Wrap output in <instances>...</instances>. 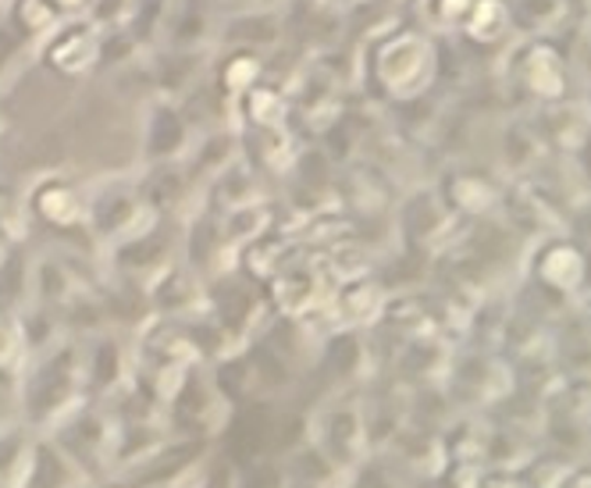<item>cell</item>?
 <instances>
[{
    "label": "cell",
    "instance_id": "2e32d148",
    "mask_svg": "<svg viewBox=\"0 0 591 488\" xmlns=\"http://www.w3.org/2000/svg\"><path fill=\"white\" fill-rule=\"evenodd\" d=\"M33 47L22 40V36H14L11 33V25L0 19V89H8L19 75L33 65Z\"/></svg>",
    "mask_w": 591,
    "mask_h": 488
},
{
    "label": "cell",
    "instance_id": "5b68a950",
    "mask_svg": "<svg viewBox=\"0 0 591 488\" xmlns=\"http://www.w3.org/2000/svg\"><path fill=\"white\" fill-rule=\"evenodd\" d=\"M210 51H182V47H150L146 51V72L150 86H154V97L182 100L193 86H200L207 79Z\"/></svg>",
    "mask_w": 591,
    "mask_h": 488
},
{
    "label": "cell",
    "instance_id": "3957f363",
    "mask_svg": "<svg viewBox=\"0 0 591 488\" xmlns=\"http://www.w3.org/2000/svg\"><path fill=\"white\" fill-rule=\"evenodd\" d=\"M289 43V29H285V8L282 0L275 4H239L221 8L218 4V36L215 47H239L271 54Z\"/></svg>",
    "mask_w": 591,
    "mask_h": 488
},
{
    "label": "cell",
    "instance_id": "7a4b0ae2",
    "mask_svg": "<svg viewBox=\"0 0 591 488\" xmlns=\"http://www.w3.org/2000/svg\"><path fill=\"white\" fill-rule=\"evenodd\" d=\"M100 57V25L79 14V19H61V25L36 47L33 61L65 86H86L97 79Z\"/></svg>",
    "mask_w": 591,
    "mask_h": 488
},
{
    "label": "cell",
    "instance_id": "44dd1931",
    "mask_svg": "<svg viewBox=\"0 0 591 488\" xmlns=\"http://www.w3.org/2000/svg\"><path fill=\"white\" fill-rule=\"evenodd\" d=\"M22 210V196L19 189H14V182L11 178H0V239L8 236V228H11V218Z\"/></svg>",
    "mask_w": 591,
    "mask_h": 488
},
{
    "label": "cell",
    "instance_id": "cb8c5ba5",
    "mask_svg": "<svg viewBox=\"0 0 591 488\" xmlns=\"http://www.w3.org/2000/svg\"><path fill=\"white\" fill-rule=\"evenodd\" d=\"M61 485V467L54 464L51 453H40V475H36V488H54Z\"/></svg>",
    "mask_w": 591,
    "mask_h": 488
},
{
    "label": "cell",
    "instance_id": "8992f818",
    "mask_svg": "<svg viewBox=\"0 0 591 488\" xmlns=\"http://www.w3.org/2000/svg\"><path fill=\"white\" fill-rule=\"evenodd\" d=\"M218 36V0H172L161 25V47L207 51Z\"/></svg>",
    "mask_w": 591,
    "mask_h": 488
},
{
    "label": "cell",
    "instance_id": "484cf974",
    "mask_svg": "<svg viewBox=\"0 0 591 488\" xmlns=\"http://www.w3.org/2000/svg\"><path fill=\"white\" fill-rule=\"evenodd\" d=\"M221 8H239V4H275V0H218Z\"/></svg>",
    "mask_w": 591,
    "mask_h": 488
},
{
    "label": "cell",
    "instance_id": "ba28073f",
    "mask_svg": "<svg viewBox=\"0 0 591 488\" xmlns=\"http://www.w3.org/2000/svg\"><path fill=\"white\" fill-rule=\"evenodd\" d=\"M86 207H89V225H94V232L125 239V232L135 225V218H140V210L146 207V200L140 189H132L118 175H111L97 189V196H89Z\"/></svg>",
    "mask_w": 591,
    "mask_h": 488
},
{
    "label": "cell",
    "instance_id": "d6986e66",
    "mask_svg": "<svg viewBox=\"0 0 591 488\" xmlns=\"http://www.w3.org/2000/svg\"><path fill=\"white\" fill-rule=\"evenodd\" d=\"M218 314H221V322L225 325H242L247 322V311H250V293L242 285H225L218 289Z\"/></svg>",
    "mask_w": 591,
    "mask_h": 488
},
{
    "label": "cell",
    "instance_id": "9a60e30c",
    "mask_svg": "<svg viewBox=\"0 0 591 488\" xmlns=\"http://www.w3.org/2000/svg\"><path fill=\"white\" fill-rule=\"evenodd\" d=\"M168 8H172V0H132L125 19H121L118 25H125L129 33L150 51V47H157L161 25H164V19H168Z\"/></svg>",
    "mask_w": 591,
    "mask_h": 488
},
{
    "label": "cell",
    "instance_id": "30bf717a",
    "mask_svg": "<svg viewBox=\"0 0 591 488\" xmlns=\"http://www.w3.org/2000/svg\"><path fill=\"white\" fill-rule=\"evenodd\" d=\"M267 75V54L239 51V47H215L207 65V83L218 89L225 100H236L242 89L261 83Z\"/></svg>",
    "mask_w": 591,
    "mask_h": 488
},
{
    "label": "cell",
    "instance_id": "ac0fdd59",
    "mask_svg": "<svg viewBox=\"0 0 591 488\" xmlns=\"http://www.w3.org/2000/svg\"><path fill=\"white\" fill-rule=\"evenodd\" d=\"M29 285V261L22 250H8L0 261V303H11L25 293Z\"/></svg>",
    "mask_w": 591,
    "mask_h": 488
},
{
    "label": "cell",
    "instance_id": "9c48e42d",
    "mask_svg": "<svg viewBox=\"0 0 591 488\" xmlns=\"http://www.w3.org/2000/svg\"><path fill=\"white\" fill-rule=\"evenodd\" d=\"M61 172H65V167L40 172L33 193H29V210H36L40 221L68 228L79 218H89V207L83 200V193L75 189V182L68 175H61Z\"/></svg>",
    "mask_w": 591,
    "mask_h": 488
},
{
    "label": "cell",
    "instance_id": "4fadbf2b",
    "mask_svg": "<svg viewBox=\"0 0 591 488\" xmlns=\"http://www.w3.org/2000/svg\"><path fill=\"white\" fill-rule=\"evenodd\" d=\"M178 108H182V115L189 118L193 132H207V129L236 126V121H232V100H225L207 79H204L200 86H193L189 94L178 100Z\"/></svg>",
    "mask_w": 591,
    "mask_h": 488
},
{
    "label": "cell",
    "instance_id": "6da1fadb",
    "mask_svg": "<svg viewBox=\"0 0 591 488\" xmlns=\"http://www.w3.org/2000/svg\"><path fill=\"white\" fill-rule=\"evenodd\" d=\"M357 47V94L382 115L431 94L442 65V43L424 25L396 19Z\"/></svg>",
    "mask_w": 591,
    "mask_h": 488
},
{
    "label": "cell",
    "instance_id": "4316f807",
    "mask_svg": "<svg viewBox=\"0 0 591 488\" xmlns=\"http://www.w3.org/2000/svg\"><path fill=\"white\" fill-rule=\"evenodd\" d=\"M210 488H225V478H221V475H215V481H210Z\"/></svg>",
    "mask_w": 591,
    "mask_h": 488
},
{
    "label": "cell",
    "instance_id": "7c38bea8",
    "mask_svg": "<svg viewBox=\"0 0 591 488\" xmlns=\"http://www.w3.org/2000/svg\"><path fill=\"white\" fill-rule=\"evenodd\" d=\"M0 19H4L11 25V33L22 36L33 51L61 25V14L47 0H0Z\"/></svg>",
    "mask_w": 591,
    "mask_h": 488
},
{
    "label": "cell",
    "instance_id": "8fae6325",
    "mask_svg": "<svg viewBox=\"0 0 591 488\" xmlns=\"http://www.w3.org/2000/svg\"><path fill=\"white\" fill-rule=\"evenodd\" d=\"M232 161H239V129L221 126V129H207L193 135L186 158H182V167H186L193 182H207Z\"/></svg>",
    "mask_w": 591,
    "mask_h": 488
},
{
    "label": "cell",
    "instance_id": "52a82bcc",
    "mask_svg": "<svg viewBox=\"0 0 591 488\" xmlns=\"http://www.w3.org/2000/svg\"><path fill=\"white\" fill-rule=\"evenodd\" d=\"M232 121H236V129L289 126V121H293V104H289V94H285V83L264 75L261 83L242 89V94L232 100Z\"/></svg>",
    "mask_w": 591,
    "mask_h": 488
},
{
    "label": "cell",
    "instance_id": "7402d4cb",
    "mask_svg": "<svg viewBox=\"0 0 591 488\" xmlns=\"http://www.w3.org/2000/svg\"><path fill=\"white\" fill-rule=\"evenodd\" d=\"M132 0H94V11H89V19H94L97 25H118L121 19H125Z\"/></svg>",
    "mask_w": 591,
    "mask_h": 488
},
{
    "label": "cell",
    "instance_id": "5bb4252c",
    "mask_svg": "<svg viewBox=\"0 0 591 488\" xmlns=\"http://www.w3.org/2000/svg\"><path fill=\"white\" fill-rule=\"evenodd\" d=\"M146 54V47L135 40L125 25H100V57H97V79L111 75L118 68L132 65Z\"/></svg>",
    "mask_w": 591,
    "mask_h": 488
},
{
    "label": "cell",
    "instance_id": "d4e9b609",
    "mask_svg": "<svg viewBox=\"0 0 591 488\" xmlns=\"http://www.w3.org/2000/svg\"><path fill=\"white\" fill-rule=\"evenodd\" d=\"M47 4L61 14V19H79V14L94 11V0H47Z\"/></svg>",
    "mask_w": 591,
    "mask_h": 488
},
{
    "label": "cell",
    "instance_id": "277c9868",
    "mask_svg": "<svg viewBox=\"0 0 591 488\" xmlns=\"http://www.w3.org/2000/svg\"><path fill=\"white\" fill-rule=\"evenodd\" d=\"M193 126L182 115L178 100L150 97L135 111V143H140V167L161 164V161H182L193 143Z\"/></svg>",
    "mask_w": 591,
    "mask_h": 488
},
{
    "label": "cell",
    "instance_id": "603a6c76",
    "mask_svg": "<svg viewBox=\"0 0 591 488\" xmlns=\"http://www.w3.org/2000/svg\"><path fill=\"white\" fill-rule=\"evenodd\" d=\"M282 8H296V11H336V14H346V0H282Z\"/></svg>",
    "mask_w": 591,
    "mask_h": 488
},
{
    "label": "cell",
    "instance_id": "ffe728a7",
    "mask_svg": "<svg viewBox=\"0 0 591 488\" xmlns=\"http://www.w3.org/2000/svg\"><path fill=\"white\" fill-rule=\"evenodd\" d=\"M89 371L100 381V386H108V381L118 378V346L111 339H103L94 346V357H89Z\"/></svg>",
    "mask_w": 591,
    "mask_h": 488
},
{
    "label": "cell",
    "instance_id": "e0dca14e",
    "mask_svg": "<svg viewBox=\"0 0 591 488\" xmlns=\"http://www.w3.org/2000/svg\"><path fill=\"white\" fill-rule=\"evenodd\" d=\"M264 442V414L261 410H247V414H239L232 432H229V449L239 453V456H250L253 449H261Z\"/></svg>",
    "mask_w": 591,
    "mask_h": 488
}]
</instances>
